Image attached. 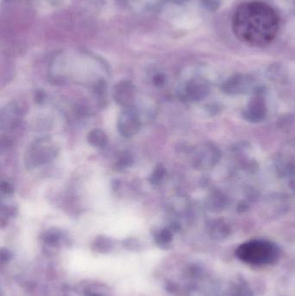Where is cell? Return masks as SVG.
<instances>
[{
    "label": "cell",
    "instance_id": "8fae6325",
    "mask_svg": "<svg viewBox=\"0 0 295 296\" xmlns=\"http://www.w3.org/2000/svg\"><path fill=\"white\" fill-rule=\"evenodd\" d=\"M154 83L156 86H162L165 83V77L162 74H157L154 77Z\"/></svg>",
    "mask_w": 295,
    "mask_h": 296
},
{
    "label": "cell",
    "instance_id": "6da1fadb",
    "mask_svg": "<svg viewBox=\"0 0 295 296\" xmlns=\"http://www.w3.org/2000/svg\"><path fill=\"white\" fill-rule=\"evenodd\" d=\"M237 39L255 47H263L274 41L279 30V18L270 6L262 2L242 4L232 21Z\"/></svg>",
    "mask_w": 295,
    "mask_h": 296
},
{
    "label": "cell",
    "instance_id": "9c48e42d",
    "mask_svg": "<svg viewBox=\"0 0 295 296\" xmlns=\"http://www.w3.org/2000/svg\"><path fill=\"white\" fill-rule=\"evenodd\" d=\"M0 188H1V192L6 194V195H11V194L14 193V189H13L12 184L8 183V182H6V181H2Z\"/></svg>",
    "mask_w": 295,
    "mask_h": 296
},
{
    "label": "cell",
    "instance_id": "5b68a950",
    "mask_svg": "<svg viewBox=\"0 0 295 296\" xmlns=\"http://www.w3.org/2000/svg\"><path fill=\"white\" fill-rule=\"evenodd\" d=\"M55 150L50 146L35 145L31 148L26 155L27 166L30 167L46 163L55 156Z\"/></svg>",
    "mask_w": 295,
    "mask_h": 296
},
{
    "label": "cell",
    "instance_id": "30bf717a",
    "mask_svg": "<svg viewBox=\"0 0 295 296\" xmlns=\"http://www.w3.org/2000/svg\"><path fill=\"white\" fill-rule=\"evenodd\" d=\"M45 99V93L43 90H39L38 92L35 93V101L36 103L41 104L44 102Z\"/></svg>",
    "mask_w": 295,
    "mask_h": 296
},
{
    "label": "cell",
    "instance_id": "7a4b0ae2",
    "mask_svg": "<svg viewBox=\"0 0 295 296\" xmlns=\"http://www.w3.org/2000/svg\"><path fill=\"white\" fill-rule=\"evenodd\" d=\"M236 255L240 260L252 265L273 264L278 258V250L269 242L252 241L238 247Z\"/></svg>",
    "mask_w": 295,
    "mask_h": 296
},
{
    "label": "cell",
    "instance_id": "8992f818",
    "mask_svg": "<svg viewBox=\"0 0 295 296\" xmlns=\"http://www.w3.org/2000/svg\"><path fill=\"white\" fill-rule=\"evenodd\" d=\"M88 141L90 145L97 148H105L108 143L106 133L100 129H94L88 134Z\"/></svg>",
    "mask_w": 295,
    "mask_h": 296
},
{
    "label": "cell",
    "instance_id": "52a82bcc",
    "mask_svg": "<svg viewBox=\"0 0 295 296\" xmlns=\"http://www.w3.org/2000/svg\"><path fill=\"white\" fill-rule=\"evenodd\" d=\"M164 176H165V168L161 165H159L151 174L149 180L152 184H159L162 181Z\"/></svg>",
    "mask_w": 295,
    "mask_h": 296
},
{
    "label": "cell",
    "instance_id": "3957f363",
    "mask_svg": "<svg viewBox=\"0 0 295 296\" xmlns=\"http://www.w3.org/2000/svg\"><path fill=\"white\" fill-rule=\"evenodd\" d=\"M141 123L139 119V113L133 106L125 107L121 111L118 117L119 133L124 138H131L138 133Z\"/></svg>",
    "mask_w": 295,
    "mask_h": 296
},
{
    "label": "cell",
    "instance_id": "ba28073f",
    "mask_svg": "<svg viewBox=\"0 0 295 296\" xmlns=\"http://www.w3.org/2000/svg\"><path fill=\"white\" fill-rule=\"evenodd\" d=\"M133 156L130 154L125 153L119 159L116 166H117V168L119 170H124V169L127 168L128 166H130L133 164Z\"/></svg>",
    "mask_w": 295,
    "mask_h": 296
},
{
    "label": "cell",
    "instance_id": "7c38bea8",
    "mask_svg": "<svg viewBox=\"0 0 295 296\" xmlns=\"http://www.w3.org/2000/svg\"><path fill=\"white\" fill-rule=\"evenodd\" d=\"M171 238V234L168 231H162L159 235V240L160 242H167Z\"/></svg>",
    "mask_w": 295,
    "mask_h": 296
},
{
    "label": "cell",
    "instance_id": "277c9868",
    "mask_svg": "<svg viewBox=\"0 0 295 296\" xmlns=\"http://www.w3.org/2000/svg\"><path fill=\"white\" fill-rule=\"evenodd\" d=\"M113 95L119 105L124 107H131L135 98V87L131 82L123 81L115 85Z\"/></svg>",
    "mask_w": 295,
    "mask_h": 296
}]
</instances>
